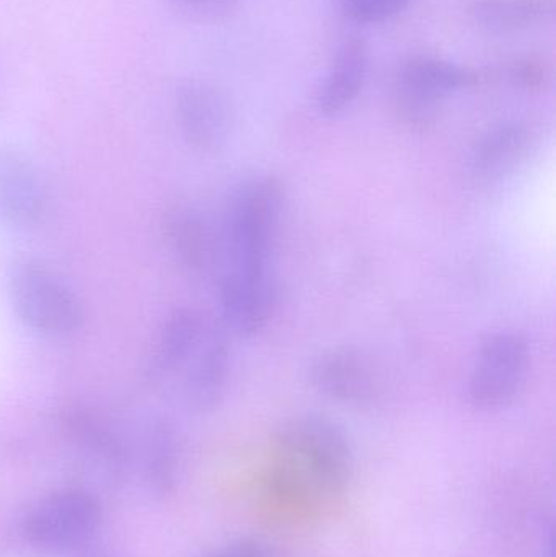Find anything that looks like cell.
<instances>
[{"mask_svg": "<svg viewBox=\"0 0 556 557\" xmlns=\"http://www.w3.org/2000/svg\"><path fill=\"white\" fill-rule=\"evenodd\" d=\"M534 147L535 134L529 124L515 121L493 127L473 147L470 175L479 185H502L528 163Z\"/></svg>", "mask_w": 556, "mask_h": 557, "instance_id": "cell-10", "label": "cell"}, {"mask_svg": "<svg viewBox=\"0 0 556 557\" xmlns=\"http://www.w3.org/2000/svg\"><path fill=\"white\" fill-rule=\"evenodd\" d=\"M531 362L528 337L509 330L490 333L477 350L467 380V401L482 412L509 408L528 383Z\"/></svg>", "mask_w": 556, "mask_h": 557, "instance_id": "cell-4", "label": "cell"}, {"mask_svg": "<svg viewBox=\"0 0 556 557\" xmlns=\"http://www.w3.org/2000/svg\"><path fill=\"white\" fill-rule=\"evenodd\" d=\"M209 321L205 311L189 305L170 311L150 352L149 379L162 382L180 375L201 344Z\"/></svg>", "mask_w": 556, "mask_h": 557, "instance_id": "cell-11", "label": "cell"}, {"mask_svg": "<svg viewBox=\"0 0 556 557\" xmlns=\"http://www.w3.org/2000/svg\"><path fill=\"white\" fill-rule=\"evenodd\" d=\"M283 201V185L270 175L245 180L228 199L222 238L225 267L219 281V320L232 336H260L273 318V255Z\"/></svg>", "mask_w": 556, "mask_h": 557, "instance_id": "cell-1", "label": "cell"}, {"mask_svg": "<svg viewBox=\"0 0 556 557\" xmlns=\"http://www.w3.org/2000/svg\"><path fill=\"white\" fill-rule=\"evenodd\" d=\"M479 81V72L472 69L460 67L431 55H415L398 67L394 87L444 103L454 91L473 87Z\"/></svg>", "mask_w": 556, "mask_h": 557, "instance_id": "cell-14", "label": "cell"}, {"mask_svg": "<svg viewBox=\"0 0 556 557\" xmlns=\"http://www.w3.org/2000/svg\"><path fill=\"white\" fill-rule=\"evenodd\" d=\"M163 238L173 260L191 276H205L214 268L219 248L214 232L191 206H172L163 215Z\"/></svg>", "mask_w": 556, "mask_h": 557, "instance_id": "cell-12", "label": "cell"}, {"mask_svg": "<svg viewBox=\"0 0 556 557\" xmlns=\"http://www.w3.org/2000/svg\"><path fill=\"white\" fill-rule=\"evenodd\" d=\"M410 0H342V10L349 20L362 25L381 23L400 13Z\"/></svg>", "mask_w": 556, "mask_h": 557, "instance_id": "cell-16", "label": "cell"}, {"mask_svg": "<svg viewBox=\"0 0 556 557\" xmlns=\"http://www.w3.org/2000/svg\"><path fill=\"white\" fill-rule=\"evenodd\" d=\"M205 557H283V555L263 540L242 539L227 543Z\"/></svg>", "mask_w": 556, "mask_h": 557, "instance_id": "cell-18", "label": "cell"}, {"mask_svg": "<svg viewBox=\"0 0 556 557\" xmlns=\"http://www.w3.org/2000/svg\"><path fill=\"white\" fill-rule=\"evenodd\" d=\"M232 334L221 320L209 321L208 331L183 372V398L196 412L221 408L232 379Z\"/></svg>", "mask_w": 556, "mask_h": 557, "instance_id": "cell-7", "label": "cell"}, {"mask_svg": "<svg viewBox=\"0 0 556 557\" xmlns=\"http://www.w3.org/2000/svg\"><path fill=\"white\" fill-rule=\"evenodd\" d=\"M51 196L41 172L22 153L0 149V225L32 231L45 224Z\"/></svg>", "mask_w": 556, "mask_h": 557, "instance_id": "cell-8", "label": "cell"}, {"mask_svg": "<svg viewBox=\"0 0 556 557\" xmlns=\"http://www.w3.org/2000/svg\"><path fill=\"white\" fill-rule=\"evenodd\" d=\"M369 49L361 38H353L339 48L325 82L317 94V110L322 116L345 113L365 87L368 77Z\"/></svg>", "mask_w": 556, "mask_h": 557, "instance_id": "cell-13", "label": "cell"}, {"mask_svg": "<svg viewBox=\"0 0 556 557\" xmlns=\"http://www.w3.org/2000/svg\"><path fill=\"white\" fill-rule=\"evenodd\" d=\"M554 0H475L473 20L493 32H519L554 16Z\"/></svg>", "mask_w": 556, "mask_h": 557, "instance_id": "cell-15", "label": "cell"}, {"mask_svg": "<svg viewBox=\"0 0 556 557\" xmlns=\"http://www.w3.org/2000/svg\"><path fill=\"white\" fill-rule=\"evenodd\" d=\"M182 2H188V3H205V2H211V0H182Z\"/></svg>", "mask_w": 556, "mask_h": 557, "instance_id": "cell-19", "label": "cell"}, {"mask_svg": "<svg viewBox=\"0 0 556 557\" xmlns=\"http://www.w3.org/2000/svg\"><path fill=\"white\" fill-rule=\"evenodd\" d=\"M176 116L183 139L201 156L218 152L227 143L232 108L227 97L214 85L188 82L176 97Z\"/></svg>", "mask_w": 556, "mask_h": 557, "instance_id": "cell-9", "label": "cell"}, {"mask_svg": "<svg viewBox=\"0 0 556 557\" xmlns=\"http://www.w3.org/2000/svg\"><path fill=\"white\" fill-rule=\"evenodd\" d=\"M310 383L330 401L346 408H369L382 393L374 362L355 347H333L313 360Z\"/></svg>", "mask_w": 556, "mask_h": 557, "instance_id": "cell-6", "label": "cell"}, {"mask_svg": "<svg viewBox=\"0 0 556 557\" xmlns=\"http://www.w3.org/2000/svg\"><path fill=\"white\" fill-rule=\"evenodd\" d=\"M7 294L16 320L46 339H67L85 324L77 292L54 268L38 258H20L10 268Z\"/></svg>", "mask_w": 556, "mask_h": 557, "instance_id": "cell-3", "label": "cell"}, {"mask_svg": "<svg viewBox=\"0 0 556 557\" xmlns=\"http://www.w3.org/2000/svg\"><path fill=\"white\" fill-rule=\"evenodd\" d=\"M511 78L516 85L528 91H542L548 87L551 71L538 58L519 59L512 64Z\"/></svg>", "mask_w": 556, "mask_h": 557, "instance_id": "cell-17", "label": "cell"}, {"mask_svg": "<svg viewBox=\"0 0 556 557\" xmlns=\"http://www.w3.org/2000/svg\"><path fill=\"white\" fill-rule=\"evenodd\" d=\"M100 504L81 490L61 491L42 500L23 523V535L39 548L61 549L90 539L100 523Z\"/></svg>", "mask_w": 556, "mask_h": 557, "instance_id": "cell-5", "label": "cell"}, {"mask_svg": "<svg viewBox=\"0 0 556 557\" xmlns=\"http://www.w3.org/2000/svg\"><path fill=\"white\" fill-rule=\"evenodd\" d=\"M351 476L353 451L342 429L325 416H294L271 438L264 497L297 522L336 503Z\"/></svg>", "mask_w": 556, "mask_h": 557, "instance_id": "cell-2", "label": "cell"}]
</instances>
